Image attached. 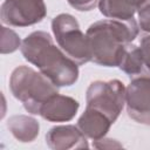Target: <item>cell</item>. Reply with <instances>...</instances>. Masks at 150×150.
<instances>
[{"instance_id":"cell-5","label":"cell","mask_w":150,"mask_h":150,"mask_svg":"<svg viewBox=\"0 0 150 150\" xmlns=\"http://www.w3.org/2000/svg\"><path fill=\"white\" fill-rule=\"evenodd\" d=\"M125 102V89L117 80L103 82L96 81L90 84L87 91L88 108L104 114L112 123L120 115Z\"/></svg>"},{"instance_id":"cell-7","label":"cell","mask_w":150,"mask_h":150,"mask_svg":"<svg viewBox=\"0 0 150 150\" xmlns=\"http://www.w3.org/2000/svg\"><path fill=\"white\" fill-rule=\"evenodd\" d=\"M128 114L139 123H150V76L134 79L125 90Z\"/></svg>"},{"instance_id":"cell-14","label":"cell","mask_w":150,"mask_h":150,"mask_svg":"<svg viewBox=\"0 0 150 150\" xmlns=\"http://www.w3.org/2000/svg\"><path fill=\"white\" fill-rule=\"evenodd\" d=\"M68 2L77 11H90L95 7L97 0H68Z\"/></svg>"},{"instance_id":"cell-3","label":"cell","mask_w":150,"mask_h":150,"mask_svg":"<svg viewBox=\"0 0 150 150\" xmlns=\"http://www.w3.org/2000/svg\"><path fill=\"white\" fill-rule=\"evenodd\" d=\"M9 87L13 95L32 114H40L43 104L57 94V86L42 73L39 74L26 66L18 67L13 71Z\"/></svg>"},{"instance_id":"cell-11","label":"cell","mask_w":150,"mask_h":150,"mask_svg":"<svg viewBox=\"0 0 150 150\" xmlns=\"http://www.w3.org/2000/svg\"><path fill=\"white\" fill-rule=\"evenodd\" d=\"M8 128L13 135L22 142H29L39 134V124L36 121L26 116H14L8 120Z\"/></svg>"},{"instance_id":"cell-10","label":"cell","mask_w":150,"mask_h":150,"mask_svg":"<svg viewBox=\"0 0 150 150\" xmlns=\"http://www.w3.org/2000/svg\"><path fill=\"white\" fill-rule=\"evenodd\" d=\"M145 0H101L100 11L108 18L117 20H130Z\"/></svg>"},{"instance_id":"cell-12","label":"cell","mask_w":150,"mask_h":150,"mask_svg":"<svg viewBox=\"0 0 150 150\" xmlns=\"http://www.w3.org/2000/svg\"><path fill=\"white\" fill-rule=\"evenodd\" d=\"M137 53L141 60L143 76H150V34L141 40Z\"/></svg>"},{"instance_id":"cell-2","label":"cell","mask_w":150,"mask_h":150,"mask_svg":"<svg viewBox=\"0 0 150 150\" xmlns=\"http://www.w3.org/2000/svg\"><path fill=\"white\" fill-rule=\"evenodd\" d=\"M21 52L55 86H70L77 80V63L53 43L48 33L34 32L28 35L21 43Z\"/></svg>"},{"instance_id":"cell-8","label":"cell","mask_w":150,"mask_h":150,"mask_svg":"<svg viewBox=\"0 0 150 150\" xmlns=\"http://www.w3.org/2000/svg\"><path fill=\"white\" fill-rule=\"evenodd\" d=\"M77 108V101L67 96H61L57 93L43 104L40 115L43 118L53 122H62L70 120L76 114Z\"/></svg>"},{"instance_id":"cell-4","label":"cell","mask_w":150,"mask_h":150,"mask_svg":"<svg viewBox=\"0 0 150 150\" xmlns=\"http://www.w3.org/2000/svg\"><path fill=\"white\" fill-rule=\"evenodd\" d=\"M52 28L56 41L63 53L77 64L91 61V50L87 35H84L77 21L69 14H60L53 19Z\"/></svg>"},{"instance_id":"cell-1","label":"cell","mask_w":150,"mask_h":150,"mask_svg":"<svg viewBox=\"0 0 150 150\" xmlns=\"http://www.w3.org/2000/svg\"><path fill=\"white\" fill-rule=\"evenodd\" d=\"M137 33L138 26L134 18L108 19L93 23L86 34L91 50V61L107 67L120 66Z\"/></svg>"},{"instance_id":"cell-6","label":"cell","mask_w":150,"mask_h":150,"mask_svg":"<svg viewBox=\"0 0 150 150\" xmlns=\"http://www.w3.org/2000/svg\"><path fill=\"white\" fill-rule=\"evenodd\" d=\"M46 15L43 0H6L1 6V20L9 26H29Z\"/></svg>"},{"instance_id":"cell-13","label":"cell","mask_w":150,"mask_h":150,"mask_svg":"<svg viewBox=\"0 0 150 150\" xmlns=\"http://www.w3.org/2000/svg\"><path fill=\"white\" fill-rule=\"evenodd\" d=\"M138 16L141 29L150 34V0H145V2L139 7Z\"/></svg>"},{"instance_id":"cell-9","label":"cell","mask_w":150,"mask_h":150,"mask_svg":"<svg viewBox=\"0 0 150 150\" xmlns=\"http://www.w3.org/2000/svg\"><path fill=\"white\" fill-rule=\"evenodd\" d=\"M111 123L112 122L104 114L87 107V110L79 120L77 125L83 135H87L94 139H98L107 134Z\"/></svg>"}]
</instances>
